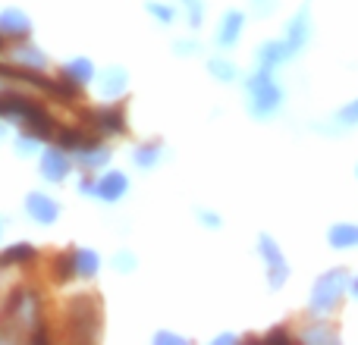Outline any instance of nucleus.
Returning <instances> with one entry per match:
<instances>
[{
  "mask_svg": "<svg viewBox=\"0 0 358 345\" xmlns=\"http://www.w3.org/2000/svg\"><path fill=\"white\" fill-rule=\"evenodd\" d=\"M76 161H79V167L85 172L101 170V167H107V163H110V148H107V145H98V148H92V151L76 154Z\"/></svg>",
  "mask_w": 358,
  "mask_h": 345,
  "instance_id": "f3484780",
  "label": "nucleus"
},
{
  "mask_svg": "<svg viewBox=\"0 0 358 345\" xmlns=\"http://www.w3.org/2000/svg\"><path fill=\"white\" fill-rule=\"evenodd\" d=\"M13 60L22 63V66H29V69H44L48 66V54L38 50L29 38H22V44H13Z\"/></svg>",
  "mask_w": 358,
  "mask_h": 345,
  "instance_id": "9b49d317",
  "label": "nucleus"
},
{
  "mask_svg": "<svg viewBox=\"0 0 358 345\" xmlns=\"http://www.w3.org/2000/svg\"><path fill=\"white\" fill-rule=\"evenodd\" d=\"M126 85H129V75H126V69H120V66H110L98 75V88L104 98H120V94L126 91Z\"/></svg>",
  "mask_w": 358,
  "mask_h": 345,
  "instance_id": "9d476101",
  "label": "nucleus"
},
{
  "mask_svg": "<svg viewBox=\"0 0 358 345\" xmlns=\"http://www.w3.org/2000/svg\"><path fill=\"white\" fill-rule=\"evenodd\" d=\"M261 251H264V258H267V267H271V283L273 286H280L283 283V277H286V264H283V258H280V251L273 248V242L267 239H261Z\"/></svg>",
  "mask_w": 358,
  "mask_h": 345,
  "instance_id": "2eb2a0df",
  "label": "nucleus"
},
{
  "mask_svg": "<svg viewBox=\"0 0 358 345\" xmlns=\"http://www.w3.org/2000/svg\"><path fill=\"white\" fill-rule=\"evenodd\" d=\"M38 258L35 245H29V242H16V245H10L3 254H0V267H13V264H31V260Z\"/></svg>",
  "mask_w": 358,
  "mask_h": 345,
  "instance_id": "4468645a",
  "label": "nucleus"
},
{
  "mask_svg": "<svg viewBox=\"0 0 358 345\" xmlns=\"http://www.w3.org/2000/svg\"><path fill=\"white\" fill-rule=\"evenodd\" d=\"M155 342H157V345H167V342H173V345H182L185 339H182V336H173V333H157V336H155Z\"/></svg>",
  "mask_w": 358,
  "mask_h": 345,
  "instance_id": "393cba45",
  "label": "nucleus"
},
{
  "mask_svg": "<svg viewBox=\"0 0 358 345\" xmlns=\"http://www.w3.org/2000/svg\"><path fill=\"white\" fill-rule=\"evenodd\" d=\"M25 210H29V216L35 223H57V216H60V204L50 195H41V191H29Z\"/></svg>",
  "mask_w": 358,
  "mask_h": 345,
  "instance_id": "0eeeda50",
  "label": "nucleus"
},
{
  "mask_svg": "<svg viewBox=\"0 0 358 345\" xmlns=\"http://www.w3.org/2000/svg\"><path fill=\"white\" fill-rule=\"evenodd\" d=\"M161 142H145L136 148V154H132V161H136L138 170H151L157 161H161Z\"/></svg>",
  "mask_w": 358,
  "mask_h": 345,
  "instance_id": "6ab92c4d",
  "label": "nucleus"
},
{
  "mask_svg": "<svg viewBox=\"0 0 358 345\" xmlns=\"http://www.w3.org/2000/svg\"><path fill=\"white\" fill-rule=\"evenodd\" d=\"M210 73L217 75V79H223V82H229L233 79V66H229V63H223V60H210Z\"/></svg>",
  "mask_w": 358,
  "mask_h": 345,
  "instance_id": "5701e85b",
  "label": "nucleus"
},
{
  "mask_svg": "<svg viewBox=\"0 0 358 345\" xmlns=\"http://www.w3.org/2000/svg\"><path fill=\"white\" fill-rule=\"evenodd\" d=\"M50 277L54 283H69L76 277V251H60L50 258Z\"/></svg>",
  "mask_w": 358,
  "mask_h": 345,
  "instance_id": "ddd939ff",
  "label": "nucleus"
},
{
  "mask_svg": "<svg viewBox=\"0 0 358 345\" xmlns=\"http://www.w3.org/2000/svg\"><path fill=\"white\" fill-rule=\"evenodd\" d=\"M3 138H6V126L0 123V142H3Z\"/></svg>",
  "mask_w": 358,
  "mask_h": 345,
  "instance_id": "bb28decb",
  "label": "nucleus"
},
{
  "mask_svg": "<svg viewBox=\"0 0 358 345\" xmlns=\"http://www.w3.org/2000/svg\"><path fill=\"white\" fill-rule=\"evenodd\" d=\"M101 142V132H94L92 126L82 129V126H69V129H57V148H63L66 154H82V151H92L98 148Z\"/></svg>",
  "mask_w": 358,
  "mask_h": 345,
  "instance_id": "39448f33",
  "label": "nucleus"
},
{
  "mask_svg": "<svg viewBox=\"0 0 358 345\" xmlns=\"http://www.w3.org/2000/svg\"><path fill=\"white\" fill-rule=\"evenodd\" d=\"M60 75H66V79H73L76 85H88V82L94 79V63L88 60V57H76V60H69L66 66L60 69Z\"/></svg>",
  "mask_w": 358,
  "mask_h": 345,
  "instance_id": "f8f14e48",
  "label": "nucleus"
},
{
  "mask_svg": "<svg viewBox=\"0 0 358 345\" xmlns=\"http://www.w3.org/2000/svg\"><path fill=\"white\" fill-rule=\"evenodd\" d=\"M113 264L120 267V273H129L132 267H136V254H129V251H120L117 258H113Z\"/></svg>",
  "mask_w": 358,
  "mask_h": 345,
  "instance_id": "b1692460",
  "label": "nucleus"
},
{
  "mask_svg": "<svg viewBox=\"0 0 358 345\" xmlns=\"http://www.w3.org/2000/svg\"><path fill=\"white\" fill-rule=\"evenodd\" d=\"M69 170H73V161L63 148H48L41 154V176L48 182H63L69 176Z\"/></svg>",
  "mask_w": 358,
  "mask_h": 345,
  "instance_id": "423d86ee",
  "label": "nucleus"
},
{
  "mask_svg": "<svg viewBox=\"0 0 358 345\" xmlns=\"http://www.w3.org/2000/svg\"><path fill=\"white\" fill-rule=\"evenodd\" d=\"M66 336L73 342H94L101 333V302L94 292H79L63 308Z\"/></svg>",
  "mask_w": 358,
  "mask_h": 345,
  "instance_id": "f03ea898",
  "label": "nucleus"
},
{
  "mask_svg": "<svg viewBox=\"0 0 358 345\" xmlns=\"http://www.w3.org/2000/svg\"><path fill=\"white\" fill-rule=\"evenodd\" d=\"M0 31H3L6 38L22 41V38L31 35V19L25 16L22 10H16V6H6V10H0Z\"/></svg>",
  "mask_w": 358,
  "mask_h": 345,
  "instance_id": "6e6552de",
  "label": "nucleus"
},
{
  "mask_svg": "<svg viewBox=\"0 0 358 345\" xmlns=\"http://www.w3.org/2000/svg\"><path fill=\"white\" fill-rule=\"evenodd\" d=\"M38 142H41V138H38V135H31V132H25V129H22V135H19L16 151H19V154H35V151H38Z\"/></svg>",
  "mask_w": 358,
  "mask_h": 345,
  "instance_id": "412c9836",
  "label": "nucleus"
},
{
  "mask_svg": "<svg viewBox=\"0 0 358 345\" xmlns=\"http://www.w3.org/2000/svg\"><path fill=\"white\" fill-rule=\"evenodd\" d=\"M79 191H82V195H94V191H98V182H94L92 176H85V179L79 182Z\"/></svg>",
  "mask_w": 358,
  "mask_h": 345,
  "instance_id": "a878e982",
  "label": "nucleus"
},
{
  "mask_svg": "<svg viewBox=\"0 0 358 345\" xmlns=\"http://www.w3.org/2000/svg\"><path fill=\"white\" fill-rule=\"evenodd\" d=\"M145 10H148L151 16H155L161 25H170V22H173V19H176V10H173V6H167V3H157V0H148V3H145Z\"/></svg>",
  "mask_w": 358,
  "mask_h": 345,
  "instance_id": "aec40b11",
  "label": "nucleus"
},
{
  "mask_svg": "<svg viewBox=\"0 0 358 345\" xmlns=\"http://www.w3.org/2000/svg\"><path fill=\"white\" fill-rule=\"evenodd\" d=\"M82 123L92 126L101 135H123L126 132V110L120 104H107V107H88L79 113Z\"/></svg>",
  "mask_w": 358,
  "mask_h": 345,
  "instance_id": "7ed1b4c3",
  "label": "nucleus"
},
{
  "mask_svg": "<svg viewBox=\"0 0 358 345\" xmlns=\"http://www.w3.org/2000/svg\"><path fill=\"white\" fill-rule=\"evenodd\" d=\"M182 3H185V10H189V25L198 29V25H201V16H204L201 0H182Z\"/></svg>",
  "mask_w": 358,
  "mask_h": 345,
  "instance_id": "4be33fe9",
  "label": "nucleus"
},
{
  "mask_svg": "<svg viewBox=\"0 0 358 345\" xmlns=\"http://www.w3.org/2000/svg\"><path fill=\"white\" fill-rule=\"evenodd\" d=\"M3 38H6V35H3V31H0V50H3V47H6V44H3Z\"/></svg>",
  "mask_w": 358,
  "mask_h": 345,
  "instance_id": "cd10ccee",
  "label": "nucleus"
},
{
  "mask_svg": "<svg viewBox=\"0 0 358 345\" xmlns=\"http://www.w3.org/2000/svg\"><path fill=\"white\" fill-rule=\"evenodd\" d=\"M126 191H129V179H126L123 172L110 170V172H104V176L98 179V191H94V195H98L101 201L113 204V201H120Z\"/></svg>",
  "mask_w": 358,
  "mask_h": 345,
  "instance_id": "1a4fd4ad",
  "label": "nucleus"
},
{
  "mask_svg": "<svg viewBox=\"0 0 358 345\" xmlns=\"http://www.w3.org/2000/svg\"><path fill=\"white\" fill-rule=\"evenodd\" d=\"M44 323V304L38 289L31 286H16L6 295L3 308H0V339H19V336H31V330Z\"/></svg>",
  "mask_w": 358,
  "mask_h": 345,
  "instance_id": "f257e3e1",
  "label": "nucleus"
},
{
  "mask_svg": "<svg viewBox=\"0 0 358 345\" xmlns=\"http://www.w3.org/2000/svg\"><path fill=\"white\" fill-rule=\"evenodd\" d=\"M248 94H252V98H248L252 101V110L258 113V117H267V113L280 104V88L273 85L267 66L261 69L258 75H252V82H248Z\"/></svg>",
  "mask_w": 358,
  "mask_h": 345,
  "instance_id": "20e7f679",
  "label": "nucleus"
},
{
  "mask_svg": "<svg viewBox=\"0 0 358 345\" xmlns=\"http://www.w3.org/2000/svg\"><path fill=\"white\" fill-rule=\"evenodd\" d=\"M239 31H242V13H227L220 22V31H217V41H220L223 47H233Z\"/></svg>",
  "mask_w": 358,
  "mask_h": 345,
  "instance_id": "a211bd4d",
  "label": "nucleus"
},
{
  "mask_svg": "<svg viewBox=\"0 0 358 345\" xmlns=\"http://www.w3.org/2000/svg\"><path fill=\"white\" fill-rule=\"evenodd\" d=\"M98 270H101L98 251H92V248H76V277L92 279Z\"/></svg>",
  "mask_w": 358,
  "mask_h": 345,
  "instance_id": "dca6fc26",
  "label": "nucleus"
}]
</instances>
